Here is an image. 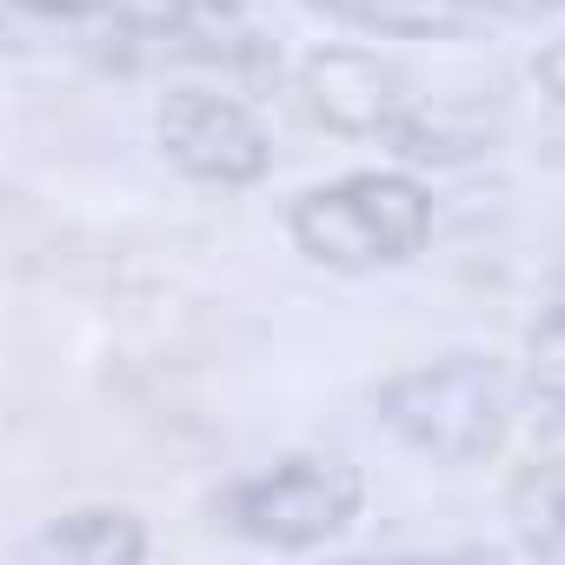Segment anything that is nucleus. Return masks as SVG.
I'll list each match as a JSON object with an SVG mask.
<instances>
[{"mask_svg": "<svg viewBox=\"0 0 565 565\" xmlns=\"http://www.w3.org/2000/svg\"><path fill=\"white\" fill-rule=\"evenodd\" d=\"M147 558H153V532L140 512L120 505L61 512L28 539V565H147Z\"/></svg>", "mask_w": 565, "mask_h": 565, "instance_id": "7", "label": "nucleus"}, {"mask_svg": "<svg viewBox=\"0 0 565 565\" xmlns=\"http://www.w3.org/2000/svg\"><path fill=\"white\" fill-rule=\"evenodd\" d=\"M439 200L419 173H347L287 206L294 246L327 273H386L433 246Z\"/></svg>", "mask_w": 565, "mask_h": 565, "instance_id": "1", "label": "nucleus"}, {"mask_svg": "<svg viewBox=\"0 0 565 565\" xmlns=\"http://www.w3.org/2000/svg\"><path fill=\"white\" fill-rule=\"evenodd\" d=\"M307 107L327 134L340 140H366V147H386L399 160H466L486 147V134L472 127H446L419 107V94L406 87V74L366 47H313L307 67Z\"/></svg>", "mask_w": 565, "mask_h": 565, "instance_id": "3", "label": "nucleus"}, {"mask_svg": "<svg viewBox=\"0 0 565 565\" xmlns=\"http://www.w3.org/2000/svg\"><path fill=\"white\" fill-rule=\"evenodd\" d=\"M313 8L380 41H472L512 21H539L558 0H313Z\"/></svg>", "mask_w": 565, "mask_h": 565, "instance_id": "6", "label": "nucleus"}, {"mask_svg": "<svg viewBox=\"0 0 565 565\" xmlns=\"http://www.w3.org/2000/svg\"><path fill=\"white\" fill-rule=\"evenodd\" d=\"M558 333H565V320H558V307H545V320H539V340H532V366H525V399H539L545 413H558V393H565V380H558Z\"/></svg>", "mask_w": 565, "mask_h": 565, "instance_id": "8", "label": "nucleus"}, {"mask_svg": "<svg viewBox=\"0 0 565 565\" xmlns=\"http://www.w3.org/2000/svg\"><path fill=\"white\" fill-rule=\"evenodd\" d=\"M419 565H499L492 552H452V558H419Z\"/></svg>", "mask_w": 565, "mask_h": 565, "instance_id": "9", "label": "nucleus"}, {"mask_svg": "<svg viewBox=\"0 0 565 565\" xmlns=\"http://www.w3.org/2000/svg\"><path fill=\"white\" fill-rule=\"evenodd\" d=\"M519 406H525V380L486 353H446V360L393 373L380 386V426L446 466L492 459L505 446Z\"/></svg>", "mask_w": 565, "mask_h": 565, "instance_id": "2", "label": "nucleus"}, {"mask_svg": "<svg viewBox=\"0 0 565 565\" xmlns=\"http://www.w3.org/2000/svg\"><path fill=\"white\" fill-rule=\"evenodd\" d=\"M153 134H160V153L200 186H259L273 173L266 120L246 100L220 94V87H173V94H160Z\"/></svg>", "mask_w": 565, "mask_h": 565, "instance_id": "5", "label": "nucleus"}, {"mask_svg": "<svg viewBox=\"0 0 565 565\" xmlns=\"http://www.w3.org/2000/svg\"><path fill=\"white\" fill-rule=\"evenodd\" d=\"M360 505H366L360 466L327 459V452H287V459L246 472L220 499L226 525L266 552H320L360 519Z\"/></svg>", "mask_w": 565, "mask_h": 565, "instance_id": "4", "label": "nucleus"}, {"mask_svg": "<svg viewBox=\"0 0 565 565\" xmlns=\"http://www.w3.org/2000/svg\"><path fill=\"white\" fill-rule=\"evenodd\" d=\"M366 565H419V558H366Z\"/></svg>", "mask_w": 565, "mask_h": 565, "instance_id": "10", "label": "nucleus"}]
</instances>
